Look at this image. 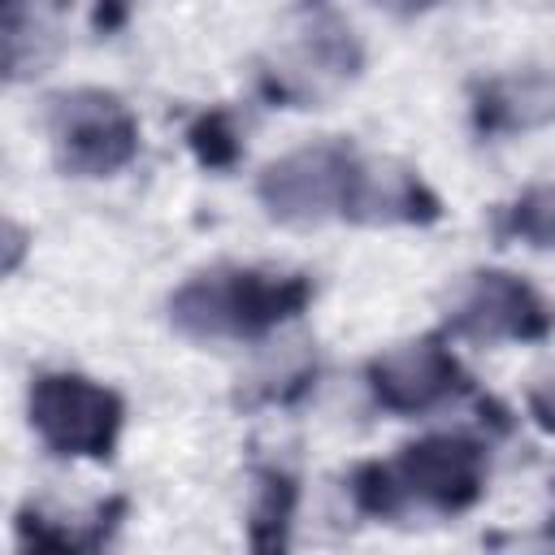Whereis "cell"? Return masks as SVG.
<instances>
[{"label":"cell","mask_w":555,"mask_h":555,"mask_svg":"<svg viewBox=\"0 0 555 555\" xmlns=\"http://www.w3.org/2000/svg\"><path fill=\"white\" fill-rule=\"evenodd\" d=\"M312 299V278L217 264L186 278L169 295V321L195 343H243L264 338L282 321L299 317Z\"/></svg>","instance_id":"cell-1"},{"label":"cell","mask_w":555,"mask_h":555,"mask_svg":"<svg viewBox=\"0 0 555 555\" xmlns=\"http://www.w3.org/2000/svg\"><path fill=\"white\" fill-rule=\"evenodd\" d=\"M486 490V447L468 434H429L408 442L395 464H360L351 499L369 516H399L408 503L455 516Z\"/></svg>","instance_id":"cell-2"},{"label":"cell","mask_w":555,"mask_h":555,"mask_svg":"<svg viewBox=\"0 0 555 555\" xmlns=\"http://www.w3.org/2000/svg\"><path fill=\"white\" fill-rule=\"evenodd\" d=\"M26 412L39 442L65 460H108L126 425L121 395L82 373H39Z\"/></svg>","instance_id":"cell-3"},{"label":"cell","mask_w":555,"mask_h":555,"mask_svg":"<svg viewBox=\"0 0 555 555\" xmlns=\"http://www.w3.org/2000/svg\"><path fill=\"white\" fill-rule=\"evenodd\" d=\"M52 156L69 178H113L139 152L130 104L104 87H74L48 104Z\"/></svg>","instance_id":"cell-4"},{"label":"cell","mask_w":555,"mask_h":555,"mask_svg":"<svg viewBox=\"0 0 555 555\" xmlns=\"http://www.w3.org/2000/svg\"><path fill=\"white\" fill-rule=\"evenodd\" d=\"M356 165H360V152L343 139L304 143L260 169L256 199L282 225H321V221L347 217Z\"/></svg>","instance_id":"cell-5"},{"label":"cell","mask_w":555,"mask_h":555,"mask_svg":"<svg viewBox=\"0 0 555 555\" xmlns=\"http://www.w3.org/2000/svg\"><path fill=\"white\" fill-rule=\"evenodd\" d=\"M447 325L473 343H533L555 330V308L525 278L507 269H481L455 291Z\"/></svg>","instance_id":"cell-6"},{"label":"cell","mask_w":555,"mask_h":555,"mask_svg":"<svg viewBox=\"0 0 555 555\" xmlns=\"http://www.w3.org/2000/svg\"><path fill=\"white\" fill-rule=\"evenodd\" d=\"M364 377H369L373 399L399 416L429 412V408H438L464 390V369L438 334L390 343L386 351H377L369 360Z\"/></svg>","instance_id":"cell-7"},{"label":"cell","mask_w":555,"mask_h":555,"mask_svg":"<svg viewBox=\"0 0 555 555\" xmlns=\"http://www.w3.org/2000/svg\"><path fill=\"white\" fill-rule=\"evenodd\" d=\"M360 39L338 17H312L304 35L278 52V65L264 69V87L273 100H286L295 108L317 104L321 95L338 91L360 74Z\"/></svg>","instance_id":"cell-8"},{"label":"cell","mask_w":555,"mask_h":555,"mask_svg":"<svg viewBox=\"0 0 555 555\" xmlns=\"http://www.w3.org/2000/svg\"><path fill=\"white\" fill-rule=\"evenodd\" d=\"M438 212H442L438 195L425 186V178L412 165L364 160L360 156L343 221H360V225H425V221H438Z\"/></svg>","instance_id":"cell-9"},{"label":"cell","mask_w":555,"mask_h":555,"mask_svg":"<svg viewBox=\"0 0 555 555\" xmlns=\"http://www.w3.org/2000/svg\"><path fill=\"white\" fill-rule=\"evenodd\" d=\"M555 121V69H512L486 78L473 95V126L481 134H516Z\"/></svg>","instance_id":"cell-10"},{"label":"cell","mask_w":555,"mask_h":555,"mask_svg":"<svg viewBox=\"0 0 555 555\" xmlns=\"http://www.w3.org/2000/svg\"><path fill=\"white\" fill-rule=\"evenodd\" d=\"M499 230L529 247H555V178L525 186L507 208Z\"/></svg>","instance_id":"cell-11"},{"label":"cell","mask_w":555,"mask_h":555,"mask_svg":"<svg viewBox=\"0 0 555 555\" xmlns=\"http://www.w3.org/2000/svg\"><path fill=\"white\" fill-rule=\"evenodd\" d=\"M291 512H295V481L278 468L260 473V486H256V507H251V542L256 546H282L286 542V525H291Z\"/></svg>","instance_id":"cell-12"},{"label":"cell","mask_w":555,"mask_h":555,"mask_svg":"<svg viewBox=\"0 0 555 555\" xmlns=\"http://www.w3.org/2000/svg\"><path fill=\"white\" fill-rule=\"evenodd\" d=\"M186 139H191V152H195L208 169H225V165H234V156H238V130H234V121H230L225 113H204V117L186 130Z\"/></svg>","instance_id":"cell-13"},{"label":"cell","mask_w":555,"mask_h":555,"mask_svg":"<svg viewBox=\"0 0 555 555\" xmlns=\"http://www.w3.org/2000/svg\"><path fill=\"white\" fill-rule=\"evenodd\" d=\"M525 403H529L533 425H538V429H546V434H555V364H546L542 373H533Z\"/></svg>","instance_id":"cell-14"},{"label":"cell","mask_w":555,"mask_h":555,"mask_svg":"<svg viewBox=\"0 0 555 555\" xmlns=\"http://www.w3.org/2000/svg\"><path fill=\"white\" fill-rule=\"evenodd\" d=\"M382 9H390L395 17H416V13H429L438 0H377Z\"/></svg>","instance_id":"cell-15"}]
</instances>
